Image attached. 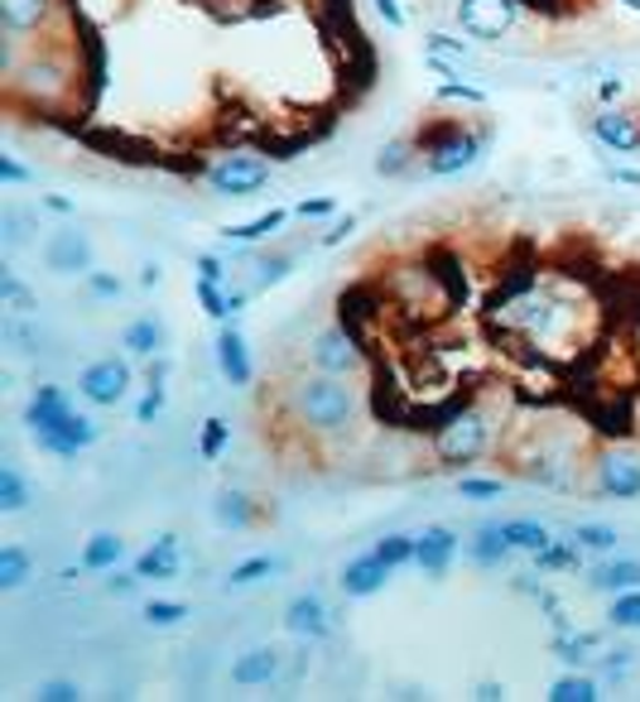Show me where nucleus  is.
I'll use <instances>...</instances> for the list:
<instances>
[{"instance_id": "1", "label": "nucleus", "mask_w": 640, "mask_h": 702, "mask_svg": "<svg viewBox=\"0 0 640 702\" xmlns=\"http://www.w3.org/2000/svg\"><path fill=\"white\" fill-rule=\"evenodd\" d=\"M24 429L43 452H53V458H78L82 448H92L101 438V423L92 414H78L63 385H39L29 394Z\"/></svg>"}, {"instance_id": "2", "label": "nucleus", "mask_w": 640, "mask_h": 702, "mask_svg": "<svg viewBox=\"0 0 640 702\" xmlns=\"http://www.w3.org/2000/svg\"><path fill=\"white\" fill-rule=\"evenodd\" d=\"M289 404H294V419L303 423V429L328 433V438H332V433H347V429L357 423V414H361L357 390L347 385L342 375H323V371L294 380V390H289Z\"/></svg>"}, {"instance_id": "3", "label": "nucleus", "mask_w": 640, "mask_h": 702, "mask_svg": "<svg viewBox=\"0 0 640 702\" xmlns=\"http://www.w3.org/2000/svg\"><path fill=\"white\" fill-rule=\"evenodd\" d=\"M497 323L506 332L530 338V342H559L563 332L578 323V309H573V303H563L554 289L534 284V289H520V294L497 303Z\"/></svg>"}, {"instance_id": "4", "label": "nucleus", "mask_w": 640, "mask_h": 702, "mask_svg": "<svg viewBox=\"0 0 640 702\" xmlns=\"http://www.w3.org/2000/svg\"><path fill=\"white\" fill-rule=\"evenodd\" d=\"M487 144H491V126H482V130H468L462 121L433 126L429 140L419 136V150H424V173H429V179H462L468 169L482 164Z\"/></svg>"}, {"instance_id": "5", "label": "nucleus", "mask_w": 640, "mask_h": 702, "mask_svg": "<svg viewBox=\"0 0 640 702\" xmlns=\"http://www.w3.org/2000/svg\"><path fill=\"white\" fill-rule=\"evenodd\" d=\"M487 448H491V419H487V409H477V404L453 409V414L433 429V458H439V467H448V472L477 462Z\"/></svg>"}, {"instance_id": "6", "label": "nucleus", "mask_w": 640, "mask_h": 702, "mask_svg": "<svg viewBox=\"0 0 640 702\" xmlns=\"http://www.w3.org/2000/svg\"><path fill=\"white\" fill-rule=\"evenodd\" d=\"M202 179H208V188L217 198H251L274 179V164L251 154V150H231V154L217 159V164H208Z\"/></svg>"}, {"instance_id": "7", "label": "nucleus", "mask_w": 640, "mask_h": 702, "mask_svg": "<svg viewBox=\"0 0 640 702\" xmlns=\"http://www.w3.org/2000/svg\"><path fill=\"white\" fill-rule=\"evenodd\" d=\"M592 491L602 501H640V452L627 443L602 448L592 462Z\"/></svg>"}, {"instance_id": "8", "label": "nucleus", "mask_w": 640, "mask_h": 702, "mask_svg": "<svg viewBox=\"0 0 640 702\" xmlns=\"http://www.w3.org/2000/svg\"><path fill=\"white\" fill-rule=\"evenodd\" d=\"M520 0H458V29L472 43H501L520 24Z\"/></svg>"}, {"instance_id": "9", "label": "nucleus", "mask_w": 640, "mask_h": 702, "mask_svg": "<svg viewBox=\"0 0 640 702\" xmlns=\"http://www.w3.org/2000/svg\"><path fill=\"white\" fill-rule=\"evenodd\" d=\"M309 361H313V371H323V375H357L361 365H367V351H361V338L357 332H347L342 323H332L323 328L318 338L309 342Z\"/></svg>"}, {"instance_id": "10", "label": "nucleus", "mask_w": 640, "mask_h": 702, "mask_svg": "<svg viewBox=\"0 0 640 702\" xmlns=\"http://www.w3.org/2000/svg\"><path fill=\"white\" fill-rule=\"evenodd\" d=\"M78 394L92 409H116L130 394V361L121 357H101L78 375Z\"/></svg>"}, {"instance_id": "11", "label": "nucleus", "mask_w": 640, "mask_h": 702, "mask_svg": "<svg viewBox=\"0 0 640 702\" xmlns=\"http://www.w3.org/2000/svg\"><path fill=\"white\" fill-rule=\"evenodd\" d=\"M424 63L439 72V78H482V63H477L472 43L453 39V34H429L424 39Z\"/></svg>"}, {"instance_id": "12", "label": "nucleus", "mask_w": 640, "mask_h": 702, "mask_svg": "<svg viewBox=\"0 0 640 702\" xmlns=\"http://www.w3.org/2000/svg\"><path fill=\"white\" fill-rule=\"evenodd\" d=\"M43 265H49L53 274H92V241L82 237L78 227H63L53 231L49 241H43Z\"/></svg>"}, {"instance_id": "13", "label": "nucleus", "mask_w": 640, "mask_h": 702, "mask_svg": "<svg viewBox=\"0 0 640 702\" xmlns=\"http://www.w3.org/2000/svg\"><path fill=\"white\" fill-rule=\"evenodd\" d=\"M592 140L602 144L607 154H640V116L621 111V107H602L592 116Z\"/></svg>"}, {"instance_id": "14", "label": "nucleus", "mask_w": 640, "mask_h": 702, "mask_svg": "<svg viewBox=\"0 0 640 702\" xmlns=\"http://www.w3.org/2000/svg\"><path fill=\"white\" fill-rule=\"evenodd\" d=\"M10 82H14V92H24L34 101H49L68 87V68H63V58L43 53V58H29L24 68H10Z\"/></svg>"}, {"instance_id": "15", "label": "nucleus", "mask_w": 640, "mask_h": 702, "mask_svg": "<svg viewBox=\"0 0 640 702\" xmlns=\"http://www.w3.org/2000/svg\"><path fill=\"white\" fill-rule=\"evenodd\" d=\"M458 534L448 524H429L424 534H414V568L424 578H448V568L458 559Z\"/></svg>"}, {"instance_id": "16", "label": "nucleus", "mask_w": 640, "mask_h": 702, "mask_svg": "<svg viewBox=\"0 0 640 702\" xmlns=\"http://www.w3.org/2000/svg\"><path fill=\"white\" fill-rule=\"evenodd\" d=\"M284 631H289V635H299V640H328V635H332L328 602H323L318 592L289 596V606H284Z\"/></svg>"}, {"instance_id": "17", "label": "nucleus", "mask_w": 640, "mask_h": 702, "mask_svg": "<svg viewBox=\"0 0 640 702\" xmlns=\"http://www.w3.org/2000/svg\"><path fill=\"white\" fill-rule=\"evenodd\" d=\"M217 371H222V380L227 385H251V347H246V338H241V328L227 323L217 328Z\"/></svg>"}, {"instance_id": "18", "label": "nucleus", "mask_w": 640, "mask_h": 702, "mask_svg": "<svg viewBox=\"0 0 640 702\" xmlns=\"http://www.w3.org/2000/svg\"><path fill=\"white\" fill-rule=\"evenodd\" d=\"M130 568H136L144 582H173V578H179V568H183V539L179 534H159Z\"/></svg>"}, {"instance_id": "19", "label": "nucleus", "mask_w": 640, "mask_h": 702, "mask_svg": "<svg viewBox=\"0 0 640 702\" xmlns=\"http://www.w3.org/2000/svg\"><path fill=\"white\" fill-rule=\"evenodd\" d=\"M390 582V568L376 559V553H361V559H347L342 563V578H338V588L352 596V602H361V596H376Z\"/></svg>"}, {"instance_id": "20", "label": "nucleus", "mask_w": 640, "mask_h": 702, "mask_svg": "<svg viewBox=\"0 0 640 702\" xmlns=\"http://www.w3.org/2000/svg\"><path fill=\"white\" fill-rule=\"evenodd\" d=\"M274 679H280V650H270V645H256L241 660H231V683L237 689H270Z\"/></svg>"}, {"instance_id": "21", "label": "nucleus", "mask_w": 640, "mask_h": 702, "mask_svg": "<svg viewBox=\"0 0 640 702\" xmlns=\"http://www.w3.org/2000/svg\"><path fill=\"white\" fill-rule=\"evenodd\" d=\"M53 14V0H0V24H6L10 39L39 34Z\"/></svg>"}, {"instance_id": "22", "label": "nucleus", "mask_w": 640, "mask_h": 702, "mask_svg": "<svg viewBox=\"0 0 640 702\" xmlns=\"http://www.w3.org/2000/svg\"><path fill=\"white\" fill-rule=\"evenodd\" d=\"M636 588H640V559H612L588 573V592H602V596L636 592Z\"/></svg>"}, {"instance_id": "23", "label": "nucleus", "mask_w": 640, "mask_h": 702, "mask_svg": "<svg viewBox=\"0 0 640 702\" xmlns=\"http://www.w3.org/2000/svg\"><path fill=\"white\" fill-rule=\"evenodd\" d=\"M121 563H126V539L111 534V530H97L82 544V559H78L82 573H111V568H121Z\"/></svg>"}, {"instance_id": "24", "label": "nucleus", "mask_w": 640, "mask_h": 702, "mask_svg": "<svg viewBox=\"0 0 640 702\" xmlns=\"http://www.w3.org/2000/svg\"><path fill=\"white\" fill-rule=\"evenodd\" d=\"M511 544H506V534H501V524H482V530L472 534V544H468V559L482 568V573H501L506 563H511Z\"/></svg>"}, {"instance_id": "25", "label": "nucleus", "mask_w": 640, "mask_h": 702, "mask_svg": "<svg viewBox=\"0 0 640 702\" xmlns=\"http://www.w3.org/2000/svg\"><path fill=\"white\" fill-rule=\"evenodd\" d=\"M497 524H501L506 544H511L516 553H530V559L554 544V530H549L544 520H497Z\"/></svg>"}, {"instance_id": "26", "label": "nucleus", "mask_w": 640, "mask_h": 702, "mask_svg": "<svg viewBox=\"0 0 640 702\" xmlns=\"http://www.w3.org/2000/svg\"><path fill=\"white\" fill-rule=\"evenodd\" d=\"M212 520L222 524V530H251L256 524V505H251V495L246 491H217V501H212Z\"/></svg>"}, {"instance_id": "27", "label": "nucleus", "mask_w": 640, "mask_h": 702, "mask_svg": "<svg viewBox=\"0 0 640 702\" xmlns=\"http://www.w3.org/2000/svg\"><path fill=\"white\" fill-rule=\"evenodd\" d=\"M284 568V559L280 553H251V559H241L237 568L227 573V582L222 588L227 592H241V588H256V582H266V578H274Z\"/></svg>"}, {"instance_id": "28", "label": "nucleus", "mask_w": 640, "mask_h": 702, "mask_svg": "<svg viewBox=\"0 0 640 702\" xmlns=\"http://www.w3.org/2000/svg\"><path fill=\"white\" fill-rule=\"evenodd\" d=\"M419 150V136H396V140H386L381 144V154H376V173H381V179H400V173H410L414 169V154Z\"/></svg>"}, {"instance_id": "29", "label": "nucleus", "mask_w": 640, "mask_h": 702, "mask_svg": "<svg viewBox=\"0 0 640 702\" xmlns=\"http://www.w3.org/2000/svg\"><path fill=\"white\" fill-rule=\"evenodd\" d=\"M164 323H159V318H136V323H130L126 332H121V347L130 351V357H159V351H164Z\"/></svg>"}, {"instance_id": "30", "label": "nucleus", "mask_w": 640, "mask_h": 702, "mask_svg": "<svg viewBox=\"0 0 640 702\" xmlns=\"http://www.w3.org/2000/svg\"><path fill=\"white\" fill-rule=\"evenodd\" d=\"M294 212H284V208H274V212H260V217H251V222H241V227H227L222 237L231 241V245H256V241H270L274 231H280L284 222Z\"/></svg>"}, {"instance_id": "31", "label": "nucleus", "mask_w": 640, "mask_h": 702, "mask_svg": "<svg viewBox=\"0 0 640 702\" xmlns=\"http://www.w3.org/2000/svg\"><path fill=\"white\" fill-rule=\"evenodd\" d=\"M29 573H34V553L24 544H6L0 549V592H20Z\"/></svg>"}, {"instance_id": "32", "label": "nucleus", "mask_w": 640, "mask_h": 702, "mask_svg": "<svg viewBox=\"0 0 640 702\" xmlns=\"http://www.w3.org/2000/svg\"><path fill=\"white\" fill-rule=\"evenodd\" d=\"M602 698V683H598V674H563V679H554L549 683V702H598Z\"/></svg>"}, {"instance_id": "33", "label": "nucleus", "mask_w": 640, "mask_h": 702, "mask_svg": "<svg viewBox=\"0 0 640 702\" xmlns=\"http://www.w3.org/2000/svg\"><path fill=\"white\" fill-rule=\"evenodd\" d=\"M598 645H602V635H598V631H583V635L563 631V635H554V654H559V660L569 664V669H583Z\"/></svg>"}, {"instance_id": "34", "label": "nucleus", "mask_w": 640, "mask_h": 702, "mask_svg": "<svg viewBox=\"0 0 640 702\" xmlns=\"http://www.w3.org/2000/svg\"><path fill=\"white\" fill-rule=\"evenodd\" d=\"M29 505V481L20 477V467L6 462L0 467V515H20Z\"/></svg>"}, {"instance_id": "35", "label": "nucleus", "mask_w": 640, "mask_h": 702, "mask_svg": "<svg viewBox=\"0 0 640 702\" xmlns=\"http://www.w3.org/2000/svg\"><path fill=\"white\" fill-rule=\"evenodd\" d=\"M371 553L390 568V573H400V568L414 563V534H386V539H376Z\"/></svg>"}, {"instance_id": "36", "label": "nucleus", "mask_w": 640, "mask_h": 702, "mask_svg": "<svg viewBox=\"0 0 640 702\" xmlns=\"http://www.w3.org/2000/svg\"><path fill=\"white\" fill-rule=\"evenodd\" d=\"M617 530L612 524H592V520H583V524H573V544L583 549V553H612L617 549Z\"/></svg>"}, {"instance_id": "37", "label": "nucleus", "mask_w": 640, "mask_h": 702, "mask_svg": "<svg viewBox=\"0 0 640 702\" xmlns=\"http://www.w3.org/2000/svg\"><path fill=\"white\" fill-rule=\"evenodd\" d=\"M607 625H612V631H640V588L612 596V606H607Z\"/></svg>"}, {"instance_id": "38", "label": "nucleus", "mask_w": 640, "mask_h": 702, "mask_svg": "<svg viewBox=\"0 0 640 702\" xmlns=\"http://www.w3.org/2000/svg\"><path fill=\"white\" fill-rule=\"evenodd\" d=\"M144 625L150 631H173V625H183L188 616H193V606H183V602H144Z\"/></svg>"}, {"instance_id": "39", "label": "nucleus", "mask_w": 640, "mask_h": 702, "mask_svg": "<svg viewBox=\"0 0 640 702\" xmlns=\"http://www.w3.org/2000/svg\"><path fill=\"white\" fill-rule=\"evenodd\" d=\"M289 270H294V251L266 255V260H256L251 284H256V289H274V284H284V280H289Z\"/></svg>"}, {"instance_id": "40", "label": "nucleus", "mask_w": 640, "mask_h": 702, "mask_svg": "<svg viewBox=\"0 0 640 702\" xmlns=\"http://www.w3.org/2000/svg\"><path fill=\"white\" fill-rule=\"evenodd\" d=\"M578 559H583V549H578L573 539H569V544L554 539L544 553H534V568H540V573H563V568H578Z\"/></svg>"}, {"instance_id": "41", "label": "nucleus", "mask_w": 640, "mask_h": 702, "mask_svg": "<svg viewBox=\"0 0 640 702\" xmlns=\"http://www.w3.org/2000/svg\"><path fill=\"white\" fill-rule=\"evenodd\" d=\"M439 101H462V107H487L491 101V92L482 82H462V78H448V82H439V92H433Z\"/></svg>"}, {"instance_id": "42", "label": "nucleus", "mask_w": 640, "mask_h": 702, "mask_svg": "<svg viewBox=\"0 0 640 702\" xmlns=\"http://www.w3.org/2000/svg\"><path fill=\"white\" fill-rule=\"evenodd\" d=\"M458 495L462 501H501L506 495V481L501 477H458Z\"/></svg>"}, {"instance_id": "43", "label": "nucleus", "mask_w": 640, "mask_h": 702, "mask_svg": "<svg viewBox=\"0 0 640 702\" xmlns=\"http://www.w3.org/2000/svg\"><path fill=\"white\" fill-rule=\"evenodd\" d=\"M0 303H6L10 313H20V318H24V313H34V294H29V289L14 280V270L0 274Z\"/></svg>"}, {"instance_id": "44", "label": "nucleus", "mask_w": 640, "mask_h": 702, "mask_svg": "<svg viewBox=\"0 0 640 702\" xmlns=\"http://www.w3.org/2000/svg\"><path fill=\"white\" fill-rule=\"evenodd\" d=\"M227 438H231V423L227 419H208V423H202V438H198V452L208 462H217L227 452Z\"/></svg>"}, {"instance_id": "45", "label": "nucleus", "mask_w": 640, "mask_h": 702, "mask_svg": "<svg viewBox=\"0 0 640 702\" xmlns=\"http://www.w3.org/2000/svg\"><path fill=\"white\" fill-rule=\"evenodd\" d=\"M198 303H202V313L217 318V323H227V284H212V280H198Z\"/></svg>"}, {"instance_id": "46", "label": "nucleus", "mask_w": 640, "mask_h": 702, "mask_svg": "<svg viewBox=\"0 0 640 702\" xmlns=\"http://www.w3.org/2000/svg\"><path fill=\"white\" fill-rule=\"evenodd\" d=\"M631 669H636V650H607L602 660H598V679H631Z\"/></svg>"}, {"instance_id": "47", "label": "nucleus", "mask_w": 640, "mask_h": 702, "mask_svg": "<svg viewBox=\"0 0 640 702\" xmlns=\"http://www.w3.org/2000/svg\"><path fill=\"white\" fill-rule=\"evenodd\" d=\"M164 400H169L164 380H150V385H144V400L136 404V423H154L159 414H164Z\"/></svg>"}, {"instance_id": "48", "label": "nucleus", "mask_w": 640, "mask_h": 702, "mask_svg": "<svg viewBox=\"0 0 640 702\" xmlns=\"http://www.w3.org/2000/svg\"><path fill=\"white\" fill-rule=\"evenodd\" d=\"M198 280L231 284V270H227V260H222V255H212V251H202V255H198Z\"/></svg>"}, {"instance_id": "49", "label": "nucleus", "mask_w": 640, "mask_h": 702, "mask_svg": "<svg viewBox=\"0 0 640 702\" xmlns=\"http://www.w3.org/2000/svg\"><path fill=\"white\" fill-rule=\"evenodd\" d=\"M87 294H92V299H121V280L107 274V270H92V274H87Z\"/></svg>"}, {"instance_id": "50", "label": "nucleus", "mask_w": 640, "mask_h": 702, "mask_svg": "<svg viewBox=\"0 0 640 702\" xmlns=\"http://www.w3.org/2000/svg\"><path fill=\"white\" fill-rule=\"evenodd\" d=\"M144 588V578L136 573V568H130V573H121V568H111V578H107V592L111 596H136Z\"/></svg>"}, {"instance_id": "51", "label": "nucleus", "mask_w": 640, "mask_h": 702, "mask_svg": "<svg viewBox=\"0 0 640 702\" xmlns=\"http://www.w3.org/2000/svg\"><path fill=\"white\" fill-rule=\"evenodd\" d=\"M294 217H303V222H323V217H338V202L332 198H303Z\"/></svg>"}, {"instance_id": "52", "label": "nucleus", "mask_w": 640, "mask_h": 702, "mask_svg": "<svg viewBox=\"0 0 640 702\" xmlns=\"http://www.w3.org/2000/svg\"><path fill=\"white\" fill-rule=\"evenodd\" d=\"M39 698L43 702H78L82 689H78V683H68V679H49V683H39Z\"/></svg>"}, {"instance_id": "53", "label": "nucleus", "mask_w": 640, "mask_h": 702, "mask_svg": "<svg viewBox=\"0 0 640 702\" xmlns=\"http://www.w3.org/2000/svg\"><path fill=\"white\" fill-rule=\"evenodd\" d=\"M0 183H6V188H20V183H34V173H29L14 154H0Z\"/></svg>"}, {"instance_id": "54", "label": "nucleus", "mask_w": 640, "mask_h": 702, "mask_svg": "<svg viewBox=\"0 0 640 702\" xmlns=\"http://www.w3.org/2000/svg\"><path fill=\"white\" fill-rule=\"evenodd\" d=\"M352 231H357V217H352V212H347V217H332L328 231H323V245H342L347 237H352Z\"/></svg>"}, {"instance_id": "55", "label": "nucleus", "mask_w": 640, "mask_h": 702, "mask_svg": "<svg viewBox=\"0 0 640 702\" xmlns=\"http://www.w3.org/2000/svg\"><path fill=\"white\" fill-rule=\"evenodd\" d=\"M20 245H24V217L6 208V251H20Z\"/></svg>"}, {"instance_id": "56", "label": "nucleus", "mask_w": 640, "mask_h": 702, "mask_svg": "<svg viewBox=\"0 0 640 702\" xmlns=\"http://www.w3.org/2000/svg\"><path fill=\"white\" fill-rule=\"evenodd\" d=\"M376 14L390 24V29H404V10H400V0H376Z\"/></svg>"}, {"instance_id": "57", "label": "nucleus", "mask_w": 640, "mask_h": 702, "mask_svg": "<svg viewBox=\"0 0 640 702\" xmlns=\"http://www.w3.org/2000/svg\"><path fill=\"white\" fill-rule=\"evenodd\" d=\"M607 179H612V183H631V188H640V169H631V164H607Z\"/></svg>"}, {"instance_id": "58", "label": "nucleus", "mask_w": 640, "mask_h": 702, "mask_svg": "<svg viewBox=\"0 0 640 702\" xmlns=\"http://www.w3.org/2000/svg\"><path fill=\"white\" fill-rule=\"evenodd\" d=\"M621 92H627V82H621V78H607V82L598 87V97H602V101H617Z\"/></svg>"}, {"instance_id": "59", "label": "nucleus", "mask_w": 640, "mask_h": 702, "mask_svg": "<svg viewBox=\"0 0 640 702\" xmlns=\"http://www.w3.org/2000/svg\"><path fill=\"white\" fill-rule=\"evenodd\" d=\"M472 698H482V702H497V698H506V683H477V693Z\"/></svg>"}, {"instance_id": "60", "label": "nucleus", "mask_w": 640, "mask_h": 702, "mask_svg": "<svg viewBox=\"0 0 640 702\" xmlns=\"http://www.w3.org/2000/svg\"><path fill=\"white\" fill-rule=\"evenodd\" d=\"M159 280H164V270H159V265H144V270H140V284H144V289H154Z\"/></svg>"}, {"instance_id": "61", "label": "nucleus", "mask_w": 640, "mask_h": 702, "mask_svg": "<svg viewBox=\"0 0 640 702\" xmlns=\"http://www.w3.org/2000/svg\"><path fill=\"white\" fill-rule=\"evenodd\" d=\"M43 208H49V212H72V202L68 198H43Z\"/></svg>"}, {"instance_id": "62", "label": "nucleus", "mask_w": 640, "mask_h": 702, "mask_svg": "<svg viewBox=\"0 0 640 702\" xmlns=\"http://www.w3.org/2000/svg\"><path fill=\"white\" fill-rule=\"evenodd\" d=\"M621 6H627L631 14H640V0H621Z\"/></svg>"}]
</instances>
